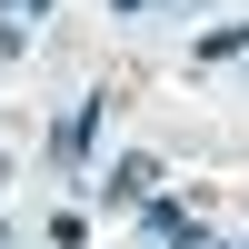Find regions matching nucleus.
I'll list each match as a JSON object with an SVG mask.
<instances>
[{
  "instance_id": "obj_3",
  "label": "nucleus",
  "mask_w": 249,
  "mask_h": 249,
  "mask_svg": "<svg viewBox=\"0 0 249 249\" xmlns=\"http://www.w3.org/2000/svg\"><path fill=\"white\" fill-rule=\"evenodd\" d=\"M30 10H40V0H30Z\"/></svg>"
},
{
  "instance_id": "obj_1",
  "label": "nucleus",
  "mask_w": 249,
  "mask_h": 249,
  "mask_svg": "<svg viewBox=\"0 0 249 249\" xmlns=\"http://www.w3.org/2000/svg\"><path fill=\"white\" fill-rule=\"evenodd\" d=\"M150 239H179V249H199V230H190V210H170V199H150Z\"/></svg>"
},
{
  "instance_id": "obj_2",
  "label": "nucleus",
  "mask_w": 249,
  "mask_h": 249,
  "mask_svg": "<svg viewBox=\"0 0 249 249\" xmlns=\"http://www.w3.org/2000/svg\"><path fill=\"white\" fill-rule=\"evenodd\" d=\"M120 10H150V0H120Z\"/></svg>"
}]
</instances>
